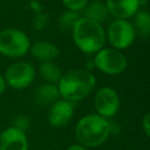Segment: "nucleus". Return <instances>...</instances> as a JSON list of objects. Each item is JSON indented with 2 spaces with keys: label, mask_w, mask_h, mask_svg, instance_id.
<instances>
[{
  "label": "nucleus",
  "mask_w": 150,
  "mask_h": 150,
  "mask_svg": "<svg viewBox=\"0 0 150 150\" xmlns=\"http://www.w3.org/2000/svg\"><path fill=\"white\" fill-rule=\"evenodd\" d=\"M107 38L112 48L122 50L132 45L136 32L131 22L125 19H115L108 27Z\"/></svg>",
  "instance_id": "0eeeda50"
},
{
  "label": "nucleus",
  "mask_w": 150,
  "mask_h": 150,
  "mask_svg": "<svg viewBox=\"0 0 150 150\" xmlns=\"http://www.w3.org/2000/svg\"><path fill=\"white\" fill-rule=\"evenodd\" d=\"M74 115V103L63 98L55 101L48 112V122L54 128H62L67 125Z\"/></svg>",
  "instance_id": "1a4fd4ad"
},
{
  "label": "nucleus",
  "mask_w": 150,
  "mask_h": 150,
  "mask_svg": "<svg viewBox=\"0 0 150 150\" xmlns=\"http://www.w3.org/2000/svg\"><path fill=\"white\" fill-rule=\"evenodd\" d=\"M71 34L76 47L86 54L97 53L105 42V32L102 25L84 16L77 20Z\"/></svg>",
  "instance_id": "7ed1b4c3"
},
{
  "label": "nucleus",
  "mask_w": 150,
  "mask_h": 150,
  "mask_svg": "<svg viewBox=\"0 0 150 150\" xmlns=\"http://www.w3.org/2000/svg\"><path fill=\"white\" fill-rule=\"evenodd\" d=\"M94 105L98 115H101L102 117H112L120 109L118 94L110 87H103L96 91L94 97Z\"/></svg>",
  "instance_id": "6e6552de"
},
{
  "label": "nucleus",
  "mask_w": 150,
  "mask_h": 150,
  "mask_svg": "<svg viewBox=\"0 0 150 150\" xmlns=\"http://www.w3.org/2000/svg\"><path fill=\"white\" fill-rule=\"evenodd\" d=\"M95 67L104 74L117 75L124 71L128 66L125 55L115 48H102L94 57Z\"/></svg>",
  "instance_id": "423d86ee"
},
{
  "label": "nucleus",
  "mask_w": 150,
  "mask_h": 150,
  "mask_svg": "<svg viewBox=\"0 0 150 150\" xmlns=\"http://www.w3.org/2000/svg\"><path fill=\"white\" fill-rule=\"evenodd\" d=\"M29 52L35 59H38L41 62L55 61L60 55V49L57 48V46L46 40H41L32 43Z\"/></svg>",
  "instance_id": "f8f14e48"
},
{
  "label": "nucleus",
  "mask_w": 150,
  "mask_h": 150,
  "mask_svg": "<svg viewBox=\"0 0 150 150\" xmlns=\"http://www.w3.org/2000/svg\"><path fill=\"white\" fill-rule=\"evenodd\" d=\"M0 150H28L26 131L13 125L0 132Z\"/></svg>",
  "instance_id": "9d476101"
},
{
  "label": "nucleus",
  "mask_w": 150,
  "mask_h": 150,
  "mask_svg": "<svg viewBox=\"0 0 150 150\" xmlns=\"http://www.w3.org/2000/svg\"><path fill=\"white\" fill-rule=\"evenodd\" d=\"M109 14L115 19H125L134 16L139 9V0H105Z\"/></svg>",
  "instance_id": "9b49d317"
},
{
  "label": "nucleus",
  "mask_w": 150,
  "mask_h": 150,
  "mask_svg": "<svg viewBox=\"0 0 150 150\" xmlns=\"http://www.w3.org/2000/svg\"><path fill=\"white\" fill-rule=\"evenodd\" d=\"M109 11L107 8L105 2L102 1H93L89 5H87L83 8V16L87 19H90L93 21H96L98 23L102 25V22L107 21V19L109 18Z\"/></svg>",
  "instance_id": "4468645a"
},
{
  "label": "nucleus",
  "mask_w": 150,
  "mask_h": 150,
  "mask_svg": "<svg viewBox=\"0 0 150 150\" xmlns=\"http://www.w3.org/2000/svg\"><path fill=\"white\" fill-rule=\"evenodd\" d=\"M136 34H139L143 38L150 35V13L144 9H138L134 15L132 23Z\"/></svg>",
  "instance_id": "dca6fc26"
},
{
  "label": "nucleus",
  "mask_w": 150,
  "mask_h": 150,
  "mask_svg": "<svg viewBox=\"0 0 150 150\" xmlns=\"http://www.w3.org/2000/svg\"><path fill=\"white\" fill-rule=\"evenodd\" d=\"M142 127H143V130L146 134V136L150 137V111L144 115L143 121H142Z\"/></svg>",
  "instance_id": "412c9836"
},
{
  "label": "nucleus",
  "mask_w": 150,
  "mask_h": 150,
  "mask_svg": "<svg viewBox=\"0 0 150 150\" xmlns=\"http://www.w3.org/2000/svg\"><path fill=\"white\" fill-rule=\"evenodd\" d=\"M30 8L35 12V13H40L42 11V6L36 1V0H30Z\"/></svg>",
  "instance_id": "4be33fe9"
},
{
  "label": "nucleus",
  "mask_w": 150,
  "mask_h": 150,
  "mask_svg": "<svg viewBox=\"0 0 150 150\" xmlns=\"http://www.w3.org/2000/svg\"><path fill=\"white\" fill-rule=\"evenodd\" d=\"M111 131L107 118L98 114H89L79 120L75 127V137L83 146L95 148L103 144Z\"/></svg>",
  "instance_id": "f03ea898"
},
{
  "label": "nucleus",
  "mask_w": 150,
  "mask_h": 150,
  "mask_svg": "<svg viewBox=\"0 0 150 150\" xmlns=\"http://www.w3.org/2000/svg\"><path fill=\"white\" fill-rule=\"evenodd\" d=\"M60 97L69 102H77L87 97L96 86L95 76L87 69H71L62 74L57 82Z\"/></svg>",
  "instance_id": "f257e3e1"
},
{
  "label": "nucleus",
  "mask_w": 150,
  "mask_h": 150,
  "mask_svg": "<svg viewBox=\"0 0 150 150\" xmlns=\"http://www.w3.org/2000/svg\"><path fill=\"white\" fill-rule=\"evenodd\" d=\"M39 74L46 81V83H53V84H57V82L62 76V71L60 67L54 61L41 62L39 66Z\"/></svg>",
  "instance_id": "2eb2a0df"
},
{
  "label": "nucleus",
  "mask_w": 150,
  "mask_h": 150,
  "mask_svg": "<svg viewBox=\"0 0 150 150\" xmlns=\"http://www.w3.org/2000/svg\"><path fill=\"white\" fill-rule=\"evenodd\" d=\"M6 88H7V84H6V82H5V79H4L2 75H0V96L5 93Z\"/></svg>",
  "instance_id": "5701e85b"
},
{
  "label": "nucleus",
  "mask_w": 150,
  "mask_h": 150,
  "mask_svg": "<svg viewBox=\"0 0 150 150\" xmlns=\"http://www.w3.org/2000/svg\"><path fill=\"white\" fill-rule=\"evenodd\" d=\"M81 16L79 15L77 12H74V11H66L63 12L60 18H59V26L62 30H70L73 29V27L75 26V23L77 22V20L80 19Z\"/></svg>",
  "instance_id": "f3484780"
},
{
  "label": "nucleus",
  "mask_w": 150,
  "mask_h": 150,
  "mask_svg": "<svg viewBox=\"0 0 150 150\" xmlns=\"http://www.w3.org/2000/svg\"><path fill=\"white\" fill-rule=\"evenodd\" d=\"M47 22H48V16H47V14H45V13H42V12L36 13V15H35V18H34V21H33L35 29H39V30H40V29H43L45 26L47 25Z\"/></svg>",
  "instance_id": "6ab92c4d"
},
{
  "label": "nucleus",
  "mask_w": 150,
  "mask_h": 150,
  "mask_svg": "<svg viewBox=\"0 0 150 150\" xmlns=\"http://www.w3.org/2000/svg\"><path fill=\"white\" fill-rule=\"evenodd\" d=\"M13 127L19 128V129L26 131L27 128L29 127V120H28V117L25 116V115H19V116H16V117L14 118V121H13Z\"/></svg>",
  "instance_id": "aec40b11"
},
{
  "label": "nucleus",
  "mask_w": 150,
  "mask_h": 150,
  "mask_svg": "<svg viewBox=\"0 0 150 150\" xmlns=\"http://www.w3.org/2000/svg\"><path fill=\"white\" fill-rule=\"evenodd\" d=\"M62 4L68 11L79 12L88 5V0H62Z\"/></svg>",
  "instance_id": "a211bd4d"
},
{
  "label": "nucleus",
  "mask_w": 150,
  "mask_h": 150,
  "mask_svg": "<svg viewBox=\"0 0 150 150\" xmlns=\"http://www.w3.org/2000/svg\"><path fill=\"white\" fill-rule=\"evenodd\" d=\"M33 97H34V101L36 104H39L41 107H47V105H52L55 101L59 100L60 93H59L56 84L43 83L34 90Z\"/></svg>",
  "instance_id": "ddd939ff"
},
{
  "label": "nucleus",
  "mask_w": 150,
  "mask_h": 150,
  "mask_svg": "<svg viewBox=\"0 0 150 150\" xmlns=\"http://www.w3.org/2000/svg\"><path fill=\"white\" fill-rule=\"evenodd\" d=\"M30 39L19 28H5L0 30V54L9 59L25 56L30 48Z\"/></svg>",
  "instance_id": "20e7f679"
},
{
  "label": "nucleus",
  "mask_w": 150,
  "mask_h": 150,
  "mask_svg": "<svg viewBox=\"0 0 150 150\" xmlns=\"http://www.w3.org/2000/svg\"><path fill=\"white\" fill-rule=\"evenodd\" d=\"M36 70L34 66L27 61H16L11 63L4 75L7 87L12 89H25L28 88L35 80Z\"/></svg>",
  "instance_id": "39448f33"
},
{
  "label": "nucleus",
  "mask_w": 150,
  "mask_h": 150,
  "mask_svg": "<svg viewBox=\"0 0 150 150\" xmlns=\"http://www.w3.org/2000/svg\"><path fill=\"white\" fill-rule=\"evenodd\" d=\"M67 150H87V149H86V146H83L82 144L77 143V144H71Z\"/></svg>",
  "instance_id": "b1692460"
}]
</instances>
